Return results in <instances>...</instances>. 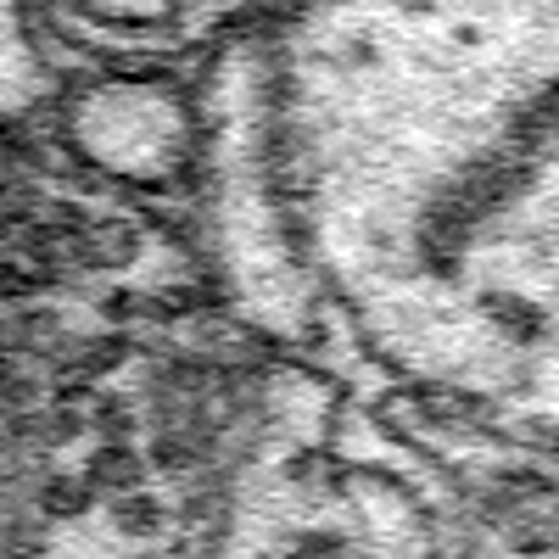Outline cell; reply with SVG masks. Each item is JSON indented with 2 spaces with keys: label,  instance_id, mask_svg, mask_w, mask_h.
I'll list each match as a JSON object with an SVG mask.
<instances>
[{
  "label": "cell",
  "instance_id": "1",
  "mask_svg": "<svg viewBox=\"0 0 559 559\" xmlns=\"http://www.w3.org/2000/svg\"><path fill=\"white\" fill-rule=\"evenodd\" d=\"M263 134L313 302L414 397L559 442V0H297Z\"/></svg>",
  "mask_w": 559,
  "mask_h": 559
},
{
  "label": "cell",
  "instance_id": "2",
  "mask_svg": "<svg viewBox=\"0 0 559 559\" xmlns=\"http://www.w3.org/2000/svg\"><path fill=\"white\" fill-rule=\"evenodd\" d=\"M263 12L269 0H12L17 34L45 73H163Z\"/></svg>",
  "mask_w": 559,
  "mask_h": 559
},
{
  "label": "cell",
  "instance_id": "3",
  "mask_svg": "<svg viewBox=\"0 0 559 559\" xmlns=\"http://www.w3.org/2000/svg\"><path fill=\"white\" fill-rule=\"evenodd\" d=\"M73 140L96 168L152 185L191 163L197 123L163 73H90L73 102Z\"/></svg>",
  "mask_w": 559,
  "mask_h": 559
},
{
  "label": "cell",
  "instance_id": "4",
  "mask_svg": "<svg viewBox=\"0 0 559 559\" xmlns=\"http://www.w3.org/2000/svg\"><path fill=\"white\" fill-rule=\"evenodd\" d=\"M51 90V73L34 62V51L17 34V17H12V0H0V107L7 112H23L28 102H39Z\"/></svg>",
  "mask_w": 559,
  "mask_h": 559
}]
</instances>
